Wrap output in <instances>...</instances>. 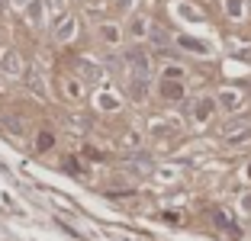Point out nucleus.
Masks as SVG:
<instances>
[{
    "label": "nucleus",
    "instance_id": "f257e3e1",
    "mask_svg": "<svg viewBox=\"0 0 251 241\" xmlns=\"http://www.w3.org/2000/svg\"><path fill=\"white\" fill-rule=\"evenodd\" d=\"M129 68H132V77H139V80L151 77V61H148L145 48H132L129 51Z\"/></svg>",
    "mask_w": 251,
    "mask_h": 241
},
{
    "label": "nucleus",
    "instance_id": "f03ea898",
    "mask_svg": "<svg viewBox=\"0 0 251 241\" xmlns=\"http://www.w3.org/2000/svg\"><path fill=\"white\" fill-rule=\"evenodd\" d=\"M161 96H164V100H184V80L161 77Z\"/></svg>",
    "mask_w": 251,
    "mask_h": 241
},
{
    "label": "nucleus",
    "instance_id": "7ed1b4c3",
    "mask_svg": "<svg viewBox=\"0 0 251 241\" xmlns=\"http://www.w3.org/2000/svg\"><path fill=\"white\" fill-rule=\"evenodd\" d=\"M0 68H3L7 74H20L23 71V61H20L16 51H3V55H0Z\"/></svg>",
    "mask_w": 251,
    "mask_h": 241
},
{
    "label": "nucleus",
    "instance_id": "20e7f679",
    "mask_svg": "<svg viewBox=\"0 0 251 241\" xmlns=\"http://www.w3.org/2000/svg\"><path fill=\"white\" fill-rule=\"evenodd\" d=\"M219 106L222 110H238V106H242V94H238V90H222L219 94Z\"/></svg>",
    "mask_w": 251,
    "mask_h": 241
},
{
    "label": "nucleus",
    "instance_id": "39448f33",
    "mask_svg": "<svg viewBox=\"0 0 251 241\" xmlns=\"http://www.w3.org/2000/svg\"><path fill=\"white\" fill-rule=\"evenodd\" d=\"M209 113H213V100H209V96L197 100V106H193V119H197V122H206Z\"/></svg>",
    "mask_w": 251,
    "mask_h": 241
},
{
    "label": "nucleus",
    "instance_id": "423d86ee",
    "mask_svg": "<svg viewBox=\"0 0 251 241\" xmlns=\"http://www.w3.org/2000/svg\"><path fill=\"white\" fill-rule=\"evenodd\" d=\"M213 222H216L219 228H226V232H232V235H235V222H232V216H229V212L213 209Z\"/></svg>",
    "mask_w": 251,
    "mask_h": 241
},
{
    "label": "nucleus",
    "instance_id": "0eeeda50",
    "mask_svg": "<svg viewBox=\"0 0 251 241\" xmlns=\"http://www.w3.org/2000/svg\"><path fill=\"white\" fill-rule=\"evenodd\" d=\"M26 84H29L39 96H45V84H42V77H39V71H29V74H26Z\"/></svg>",
    "mask_w": 251,
    "mask_h": 241
},
{
    "label": "nucleus",
    "instance_id": "6e6552de",
    "mask_svg": "<svg viewBox=\"0 0 251 241\" xmlns=\"http://www.w3.org/2000/svg\"><path fill=\"white\" fill-rule=\"evenodd\" d=\"M180 45H184V48H190V51H197V55H206V45L203 42H197V39H187V36H180L177 39Z\"/></svg>",
    "mask_w": 251,
    "mask_h": 241
},
{
    "label": "nucleus",
    "instance_id": "1a4fd4ad",
    "mask_svg": "<svg viewBox=\"0 0 251 241\" xmlns=\"http://www.w3.org/2000/svg\"><path fill=\"white\" fill-rule=\"evenodd\" d=\"M3 129H10L13 135H23V119L20 116H3Z\"/></svg>",
    "mask_w": 251,
    "mask_h": 241
},
{
    "label": "nucleus",
    "instance_id": "9d476101",
    "mask_svg": "<svg viewBox=\"0 0 251 241\" xmlns=\"http://www.w3.org/2000/svg\"><path fill=\"white\" fill-rule=\"evenodd\" d=\"M61 84H65V94L71 96V100H77V96H81V84H77L74 77H65Z\"/></svg>",
    "mask_w": 251,
    "mask_h": 241
},
{
    "label": "nucleus",
    "instance_id": "9b49d317",
    "mask_svg": "<svg viewBox=\"0 0 251 241\" xmlns=\"http://www.w3.org/2000/svg\"><path fill=\"white\" fill-rule=\"evenodd\" d=\"M97 77H100V74H97L94 65H81V80L84 84H97Z\"/></svg>",
    "mask_w": 251,
    "mask_h": 241
},
{
    "label": "nucleus",
    "instance_id": "f8f14e48",
    "mask_svg": "<svg viewBox=\"0 0 251 241\" xmlns=\"http://www.w3.org/2000/svg\"><path fill=\"white\" fill-rule=\"evenodd\" d=\"M251 139V129H245V132H229V135H226V142H229V145H242V142H248Z\"/></svg>",
    "mask_w": 251,
    "mask_h": 241
},
{
    "label": "nucleus",
    "instance_id": "ddd939ff",
    "mask_svg": "<svg viewBox=\"0 0 251 241\" xmlns=\"http://www.w3.org/2000/svg\"><path fill=\"white\" fill-rule=\"evenodd\" d=\"M100 106H103V110H116V106H119V100H116L113 94H103V96H100Z\"/></svg>",
    "mask_w": 251,
    "mask_h": 241
},
{
    "label": "nucleus",
    "instance_id": "4468645a",
    "mask_svg": "<svg viewBox=\"0 0 251 241\" xmlns=\"http://www.w3.org/2000/svg\"><path fill=\"white\" fill-rule=\"evenodd\" d=\"M164 77H177V80H184V68H177V65H168V68H164Z\"/></svg>",
    "mask_w": 251,
    "mask_h": 241
},
{
    "label": "nucleus",
    "instance_id": "2eb2a0df",
    "mask_svg": "<svg viewBox=\"0 0 251 241\" xmlns=\"http://www.w3.org/2000/svg\"><path fill=\"white\" fill-rule=\"evenodd\" d=\"M52 135H49V132H42V135H39V151H49V148H52Z\"/></svg>",
    "mask_w": 251,
    "mask_h": 241
},
{
    "label": "nucleus",
    "instance_id": "dca6fc26",
    "mask_svg": "<svg viewBox=\"0 0 251 241\" xmlns=\"http://www.w3.org/2000/svg\"><path fill=\"white\" fill-rule=\"evenodd\" d=\"M226 10H229V16H238L242 13V0H226Z\"/></svg>",
    "mask_w": 251,
    "mask_h": 241
},
{
    "label": "nucleus",
    "instance_id": "f3484780",
    "mask_svg": "<svg viewBox=\"0 0 251 241\" xmlns=\"http://www.w3.org/2000/svg\"><path fill=\"white\" fill-rule=\"evenodd\" d=\"M71 32H74V23H71V20H65V26H61L58 39H68V36H71Z\"/></svg>",
    "mask_w": 251,
    "mask_h": 241
},
{
    "label": "nucleus",
    "instance_id": "a211bd4d",
    "mask_svg": "<svg viewBox=\"0 0 251 241\" xmlns=\"http://www.w3.org/2000/svg\"><path fill=\"white\" fill-rule=\"evenodd\" d=\"M103 36H106V39H110V42H116V39H119V32H116V29H113V26H106V29H103Z\"/></svg>",
    "mask_w": 251,
    "mask_h": 241
},
{
    "label": "nucleus",
    "instance_id": "6ab92c4d",
    "mask_svg": "<svg viewBox=\"0 0 251 241\" xmlns=\"http://www.w3.org/2000/svg\"><path fill=\"white\" fill-rule=\"evenodd\" d=\"M242 206H245V212H251V193H248V196L242 199Z\"/></svg>",
    "mask_w": 251,
    "mask_h": 241
},
{
    "label": "nucleus",
    "instance_id": "aec40b11",
    "mask_svg": "<svg viewBox=\"0 0 251 241\" xmlns=\"http://www.w3.org/2000/svg\"><path fill=\"white\" fill-rule=\"evenodd\" d=\"M248 10H251V0H248Z\"/></svg>",
    "mask_w": 251,
    "mask_h": 241
},
{
    "label": "nucleus",
    "instance_id": "412c9836",
    "mask_svg": "<svg viewBox=\"0 0 251 241\" xmlns=\"http://www.w3.org/2000/svg\"><path fill=\"white\" fill-rule=\"evenodd\" d=\"M248 177H251V168H248Z\"/></svg>",
    "mask_w": 251,
    "mask_h": 241
}]
</instances>
